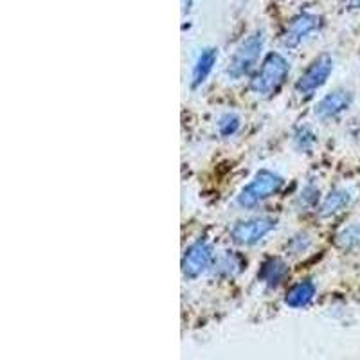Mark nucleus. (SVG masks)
<instances>
[{
    "mask_svg": "<svg viewBox=\"0 0 360 360\" xmlns=\"http://www.w3.org/2000/svg\"><path fill=\"white\" fill-rule=\"evenodd\" d=\"M290 65L279 53H270L250 82V89L258 96H272L285 83Z\"/></svg>",
    "mask_w": 360,
    "mask_h": 360,
    "instance_id": "1",
    "label": "nucleus"
},
{
    "mask_svg": "<svg viewBox=\"0 0 360 360\" xmlns=\"http://www.w3.org/2000/svg\"><path fill=\"white\" fill-rule=\"evenodd\" d=\"M301 202H303L304 205H310V207H314V205L319 202V189L315 188L314 184H308L307 188L301 191Z\"/></svg>",
    "mask_w": 360,
    "mask_h": 360,
    "instance_id": "17",
    "label": "nucleus"
},
{
    "mask_svg": "<svg viewBox=\"0 0 360 360\" xmlns=\"http://www.w3.org/2000/svg\"><path fill=\"white\" fill-rule=\"evenodd\" d=\"M217 60H218V51L214 49V47H207V49L202 51L200 56H198V60H197V63H195V67H193V72H191L193 89L200 86L202 83L207 79V76L211 74V70H213Z\"/></svg>",
    "mask_w": 360,
    "mask_h": 360,
    "instance_id": "10",
    "label": "nucleus"
},
{
    "mask_svg": "<svg viewBox=\"0 0 360 360\" xmlns=\"http://www.w3.org/2000/svg\"><path fill=\"white\" fill-rule=\"evenodd\" d=\"M263 45H265V37H263L262 31H256L250 37H247L231 56L227 69H225L227 76L233 79H242L243 76L252 72L259 56H262Z\"/></svg>",
    "mask_w": 360,
    "mask_h": 360,
    "instance_id": "3",
    "label": "nucleus"
},
{
    "mask_svg": "<svg viewBox=\"0 0 360 360\" xmlns=\"http://www.w3.org/2000/svg\"><path fill=\"white\" fill-rule=\"evenodd\" d=\"M211 263H213V247L209 245L205 238H200L186 249L182 258V272L186 278L195 279L205 272Z\"/></svg>",
    "mask_w": 360,
    "mask_h": 360,
    "instance_id": "6",
    "label": "nucleus"
},
{
    "mask_svg": "<svg viewBox=\"0 0 360 360\" xmlns=\"http://www.w3.org/2000/svg\"><path fill=\"white\" fill-rule=\"evenodd\" d=\"M353 103V94L346 89H337L330 94L324 96L319 101L317 108H315V114L317 117L323 119V121H328V119H333L337 115H340L342 112L348 110Z\"/></svg>",
    "mask_w": 360,
    "mask_h": 360,
    "instance_id": "7",
    "label": "nucleus"
},
{
    "mask_svg": "<svg viewBox=\"0 0 360 360\" xmlns=\"http://www.w3.org/2000/svg\"><path fill=\"white\" fill-rule=\"evenodd\" d=\"M182 4H184V13H189V9H191V0H182Z\"/></svg>",
    "mask_w": 360,
    "mask_h": 360,
    "instance_id": "18",
    "label": "nucleus"
},
{
    "mask_svg": "<svg viewBox=\"0 0 360 360\" xmlns=\"http://www.w3.org/2000/svg\"><path fill=\"white\" fill-rule=\"evenodd\" d=\"M333 70V60L328 54H321L308 65V69L301 74V78L295 83V90L301 96H311L328 82Z\"/></svg>",
    "mask_w": 360,
    "mask_h": 360,
    "instance_id": "4",
    "label": "nucleus"
},
{
    "mask_svg": "<svg viewBox=\"0 0 360 360\" xmlns=\"http://www.w3.org/2000/svg\"><path fill=\"white\" fill-rule=\"evenodd\" d=\"M285 180L281 175L274 172H269V169H262L254 175V179L250 180L249 184L240 191L236 198V204L243 209H252L258 204H262L263 200L270 198L272 195L279 193V189L283 188Z\"/></svg>",
    "mask_w": 360,
    "mask_h": 360,
    "instance_id": "2",
    "label": "nucleus"
},
{
    "mask_svg": "<svg viewBox=\"0 0 360 360\" xmlns=\"http://www.w3.org/2000/svg\"><path fill=\"white\" fill-rule=\"evenodd\" d=\"M352 8H360V0H348Z\"/></svg>",
    "mask_w": 360,
    "mask_h": 360,
    "instance_id": "19",
    "label": "nucleus"
},
{
    "mask_svg": "<svg viewBox=\"0 0 360 360\" xmlns=\"http://www.w3.org/2000/svg\"><path fill=\"white\" fill-rule=\"evenodd\" d=\"M315 295V285L311 281H299L285 295V304L290 308H304L311 303Z\"/></svg>",
    "mask_w": 360,
    "mask_h": 360,
    "instance_id": "11",
    "label": "nucleus"
},
{
    "mask_svg": "<svg viewBox=\"0 0 360 360\" xmlns=\"http://www.w3.org/2000/svg\"><path fill=\"white\" fill-rule=\"evenodd\" d=\"M276 224L278 221L274 218H252V220L238 221L231 229V238L238 245H254L262 242L270 231H274Z\"/></svg>",
    "mask_w": 360,
    "mask_h": 360,
    "instance_id": "5",
    "label": "nucleus"
},
{
    "mask_svg": "<svg viewBox=\"0 0 360 360\" xmlns=\"http://www.w3.org/2000/svg\"><path fill=\"white\" fill-rule=\"evenodd\" d=\"M240 117L236 114H224L218 121V131H220L221 137H231L238 131L240 128Z\"/></svg>",
    "mask_w": 360,
    "mask_h": 360,
    "instance_id": "15",
    "label": "nucleus"
},
{
    "mask_svg": "<svg viewBox=\"0 0 360 360\" xmlns=\"http://www.w3.org/2000/svg\"><path fill=\"white\" fill-rule=\"evenodd\" d=\"M319 27V18L315 15H299L294 20L290 22V25L287 27V31L283 33V45L292 49V47H297L304 38L310 33H314L315 29Z\"/></svg>",
    "mask_w": 360,
    "mask_h": 360,
    "instance_id": "8",
    "label": "nucleus"
},
{
    "mask_svg": "<svg viewBox=\"0 0 360 360\" xmlns=\"http://www.w3.org/2000/svg\"><path fill=\"white\" fill-rule=\"evenodd\" d=\"M349 202H352V195L346 189H333L321 204L319 214L321 217H332V214L340 213L342 209L348 207Z\"/></svg>",
    "mask_w": 360,
    "mask_h": 360,
    "instance_id": "12",
    "label": "nucleus"
},
{
    "mask_svg": "<svg viewBox=\"0 0 360 360\" xmlns=\"http://www.w3.org/2000/svg\"><path fill=\"white\" fill-rule=\"evenodd\" d=\"M288 266L281 258H269L262 265L258 272L259 281H263L269 288H276L281 285V281L287 278Z\"/></svg>",
    "mask_w": 360,
    "mask_h": 360,
    "instance_id": "9",
    "label": "nucleus"
},
{
    "mask_svg": "<svg viewBox=\"0 0 360 360\" xmlns=\"http://www.w3.org/2000/svg\"><path fill=\"white\" fill-rule=\"evenodd\" d=\"M337 245L344 250H353L360 247V224H353L344 227L337 234Z\"/></svg>",
    "mask_w": 360,
    "mask_h": 360,
    "instance_id": "14",
    "label": "nucleus"
},
{
    "mask_svg": "<svg viewBox=\"0 0 360 360\" xmlns=\"http://www.w3.org/2000/svg\"><path fill=\"white\" fill-rule=\"evenodd\" d=\"M294 143L297 146V150H301V152H310L311 146L315 144V134L308 127L299 128L294 135Z\"/></svg>",
    "mask_w": 360,
    "mask_h": 360,
    "instance_id": "16",
    "label": "nucleus"
},
{
    "mask_svg": "<svg viewBox=\"0 0 360 360\" xmlns=\"http://www.w3.org/2000/svg\"><path fill=\"white\" fill-rule=\"evenodd\" d=\"M242 259L238 258L236 254H224L220 258L214 262V274L218 276H224V278H231V276L238 274L240 269H242Z\"/></svg>",
    "mask_w": 360,
    "mask_h": 360,
    "instance_id": "13",
    "label": "nucleus"
}]
</instances>
